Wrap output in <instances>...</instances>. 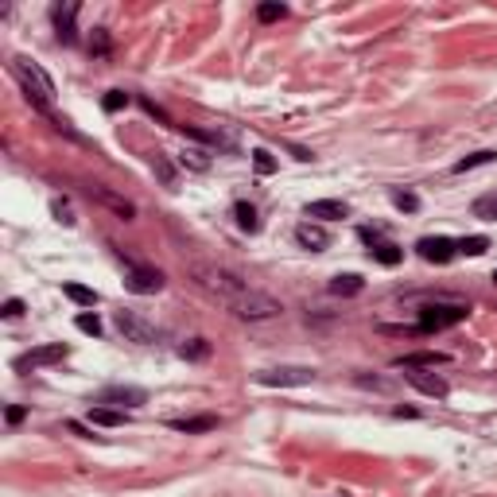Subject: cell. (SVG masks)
<instances>
[{
	"instance_id": "obj_26",
	"label": "cell",
	"mask_w": 497,
	"mask_h": 497,
	"mask_svg": "<svg viewBox=\"0 0 497 497\" xmlns=\"http://www.w3.org/2000/svg\"><path fill=\"white\" fill-rule=\"evenodd\" d=\"M152 171L160 175V183H163V186H175V163H171L163 152H156V156H152Z\"/></svg>"
},
{
	"instance_id": "obj_23",
	"label": "cell",
	"mask_w": 497,
	"mask_h": 497,
	"mask_svg": "<svg viewBox=\"0 0 497 497\" xmlns=\"http://www.w3.org/2000/svg\"><path fill=\"white\" fill-rule=\"evenodd\" d=\"M233 218L245 233H257V229H261V218H257V210L249 203H233Z\"/></svg>"
},
{
	"instance_id": "obj_21",
	"label": "cell",
	"mask_w": 497,
	"mask_h": 497,
	"mask_svg": "<svg viewBox=\"0 0 497 497\" xmlns=\"http://www.w3.org/2000/svg\"><path fill=\"white\" fill-rule=\"evenodd\" d=\"M470 214H474V218H482V222H497V191L478 194L474 206H470Z\"/></svg>"
},
{
	"instance_id": "obj_35",
	"label": "cell",
	"mask_w": 497,
	"mask_h": 497,
	"mask_svg": "<svg viewBox=\"0 0 497 497\" xmlns=\"http://www.w3.org/2000/svg\"><path fill=\"white\" fill-rule=\"evenodd\" d=\"M140 105H144V113H152V117L160 121V125H171V117H168V113H163V109H160V105H156V102H148V97H140Z\"/></svg>"
},
{
	"instance_id": "obj_11",
	"label": "cell",
	"mask_w": 497,
	"mask_h": 497,
	"mask_svg": "<svg viewBox=\"0 0 497 497\" xmlns=\"http://www.w3.org/2000/svg\"><path fill=\"white\" fill-rule=\"evenodd\" d=\"M451 358L439 354V350H420V354H404V358H396V369H435V365H447Z\"/></svg>"
},
{
	"instance_id": "obj_37",
	"label": "cell",
	"mask_w": 497,
	"mask_h": 497,
	"mask_svg": "<svg viewBox=\"0 0 497 497\" xmlns=\"http://www.w3.org/2000/svg\"><path fill=\"white\" fill-rule=\"evenodd\" d=\"M358 385H362V388H377V393H388V388H393L388 381H381V377H365V373L358 377Z\"/></svg>"
},
{
	"instance_id": "obj_5",
	"label": "cell",
	"mask_w": 497,
	"mask_h": 497,
	"mask_svg": "<svg viewBox=\"0 0 497 497\" xmlns=\"http://www.w3.org/2000/svg\"><path fill=\"white\" fill-rule=\"evenodd\" d=\"M93 404H102V408H140V404H148V393L144 388H136V385H105L102 393L93 396Z\"/></svg>"
},
{
	"instance_id": "obj_16",
	"label": "cell",
	"mask_w": 497,
	"mask_h": 497,
	"mask_svg": "<svg viewBox=\"0 0 497 497\" xmlns=\"http://www.w3.org/2000/svg\"><path fill=\"white\" fill-rule=\"evenodd\" d=\"M369 253H373V261L385 264V268H396V264L404 261V249H400V245H393V241H373Z\"/></svg>"
},
{
	"instance_id": "obj_1",
	"label": "cell",
	"mask_w": 497,
	"mask_h": 497,
	"mask_svg": "<svg viewBox=\"0 0 497 497\" xmlns=\"http://www.w3.org/2000/svg\"><path fill=\"white\" fill-rule=\"evenodd\" d=\"M191 276H194V284L210 295V299H218V304L226 307L229 315H237V319L264 322V319H276V315L284 311L268 292L253 287L249 280H241L237 272L222 268V264H194Z\"/></svg>"
},
{
	"instance_id": "obj_33",
	"label": "cell",
	"mask_w": 497,
	"mask_h": 497,
	"mask_svg": "<svg viewBox=\"0 0 497 497\" xmlns=\"http://www.w3.org/2000/svg\"><path fill=\"white\" fill-rule=\"evenodd\" d=\"M74 327L82 330V334H93V338L102 334V319H97V315H78V319H74Z\"/></svg>"
},
{
	"instance_id": "obj_28",
	"label": "cell",
	"mask_w": 497,
	"mask_h": 497,
	"mask_svg": "<svg viewBox=\"0 0 497 497\" xmlns=\"http://www.w3.org/2000/svg\"><path fill=\"white\" fill-rule=\"evenodd\" d=\"M458 245V253H466V257H482L489 249V241L482 233H474V237H463V241H455Z\"/></svg>"
},
{
	"instance_id": "obj_14",
	"label": "cell",
	"mask_w": 497,
	"mask_h": 497,
	"mask_svg": "<svg viewBox=\"0 0 497 497\" xmlns=\"http://www.w3.org/2000/svg\"><path fill=\"white\" fill-rule=\"evenodd\" d=\"M295 241L304 245V249H311V253H322V249L330 245V237H327V229H322V226L304 222V226H295Z\"/></svg>"
},
{
	"instance_id": "obj_27",
	"label": "cell",
	"mask_w": 497,
	"mask_h": 497,
	"mask_svg": "<svg viewBox=\"0 0 497 497\" xmlns=\"http://www.w3.org/2000/svg\"><path fill=\"white\" fill-rule=\"evenodd\" d=\"M493 160H497V152H474V156H466V160L455 163V175H466V171H474V168H486V163H493Z\"/></svg>"
},
{
	"instance_id": "obj_31",
	"label": "cell",
	"mask_w": 497,
	"mask_h": 497,
	"mask_svg": "<svg viewBox=\"0 0 497 497\" xmlns=\"http://www.w3.org/2000/svg\"><path fill=\"white\" fill-rule=\"evenodd\" d=\"M51 214L62 222V226H74V222H78V218H74V206H70L67 198H55V203H51Z\"/></svg>"
},
{
	"instance_id": "obj_36",
	"label": "cell",
	"mask_w": 497,
	"mask_h": 497,
	"mask_svg": "<svg viewBox=\"0 0 497 497\" xmlns=\"http://www.w3.org/2000/svg\"><path fill=\"white\" fill-rule=\"evenodd\" d=\"M0 315H4V319H20V315H24V299H8V304L0 307Z\"/></svg>"
},
{
	"instance_id": "obj_30",
	"label": "cell",
	"mask_w": 497,
	"mask_h": 497,
	"mask_svg": "<svg viewBox=\"0 0 497 497\" xmlns=\"http://www.w3.org/2000/svg\"><path fill=\"white\" fill-rule=\"evenodd\" d=\"M287 16V4H261L257 8V20L261 24H276V20H284Z\"/></svg>"
},
{
	"instance_id": "obj_10",
	"label": "cell",
	"mask_w": 497,
	"mask_h": 497,
	"mask_svg": "<svg viewBox=\"0 0 497 497\" xmlns=\"http://www.w3.org/2000/svg\"><path fill=\"white\" fill-rule=\"evenodd\" d=\"M74 20H78V4H55L51 8V24H55V35H59L62 43H74L78 32H74Z\"/></svg>"
},
{
	"instance_id": "obj_19",
	"label": "cell",
	"mask_w": 497,
	"mask_h": 497,
	"mask_svg": "<svg viewBox=\"0 0 497 497\" xmlns=\"http://www.w3.org/2000/svg\"><path fill=\"white\" fill-rule=\"evenodd\" d=\"M128 416L121 412V408H90V423H97V428H121V423H125Z\"/></svg>"
},
{
	"instance_id": "obj_18",
	"label": "cell",
	"mask_w": 497,
	"mask_h": 497,
	"mask_svg": "<svg viewBox=\"0 0 497 497\" xmlns=\"http://www.w3.org/2000/svg\"><path fill=\"white\" fill-rule=\"evenodd\" d=\"M62 292H67V299H74L78 307H97L102 304V295L93 292V287H86V284H62Z\"/></svg>"
},
{
	"instance_id": "obj_8",
	"label": "cell",
	"mask_w": 497,
	"mask_h": 497,
	"mask_svg": "<svg viewBox=\"0 0 497 497\" xmlns=\"http://www.w3.org/2000/svg\"><path fill=\"white\" fill-rule=\"evenodd\" d=\"M416 253L428 264H451L458 253V245L451 241V237H420V241H416Z\"/></svg>"
},
{
	"instance_id": "obj_38",
	"label": "cell",
	"mask_w": 497,
	"mask_h": 497,
	"mask_svg": "<svg viewBox=\"0 0 497 497\" xmlns=\"http://www.w3.org/2000/svg\"><path fill=\"white\" fill-rule=\"evenodd\" d=\"M24 416H27V408H20V404H12V408H8V412H4V420H8V423H12V428H16V423H20V420H24Z\"/></svg>"
},
{
	"instance_id": "obj_25",
	"label": "cell",
	"mask_w": 497,
	"mask_h": 497,
	"mask_svg": "<svg viewBox=\"0 0 497 497\" xmlns=\"http://www.w3.org/2000/svg\"><path fill=\"white\" fill-rule=\"evenodd\" d=\"M179 358H186V362H203V358H210V342H206V338H191V342L179 346Z\"/></svg>"
},
{
	"instance_id": "obj_22",
	"label": "cell",
	"mask_w": 497,
	"mask_h": 497,
	"mask_svg": "<svg viewBox=\"0 0 497 497\" xmlns=\"http://www.w3.org/2000/svg\"><path fill=\"white\" fill-rule=\"evenodd\" d=\"M179 163H183L186 171H210V152H206V148H183Z\"/></svg>"
},
{
	"instance_id": "obj_15",
	"label": "cell",
	"mask_w": 497,
	"mask_h": 497,
	"mask_svg": "<svg viewBox=\"0 0 497 497\" xmlns=\"http://www.w3.org/2000/svg\"><path fill=\"white\" fill-rule=\"evenodd\" d=\"M186 136L206 140V144H214V148H226V152H233V148H237V136L226 132V128H186Z\"/></svg>"
},
{
	"instance_id": "obj_3",
	"label": "cell",
	"mask_w": 497,
	"mask_h": 497,
	"mask_svg": "<svg viewBox=\"0 0 497 497\" xmlns=\"http://www.w3.org/2000/svg\"><path fill=\"white\" fill-rule=\"evenodd\" d=\"M113 327L125 334V342H136V346H156V342H160V327L148 322L144 315H136V311H117V315H113Z\"/></svg>"
},
{
	"instance_id": "obj_6",
	"label": "cell",
	"mask_w": 497,
	"mask_h": 497,
	"mask_svg": "<svg viewBox=\"0 0 497 497\" xmlns=\"http://www.w3.org/2000/svg\"><path fill=\"white\" fill-rule=\"evenodd\" d=\"M70 354L67 342H51V346H35V350H27V354H20L16 362H12V369L16 373H27V369H43V365H55L62 362V358Z\"/></svg>"
},
{
	"instance_id": "obj_7",
	"label": "cell",
	"mask_w": 497,
	"mask_h": 497,
	"mask_svg": "<svg viewBox=\"0 0 497 497\" xmlns=\"http://www.w3.org/2000/svg\"><path fill=\"white\" fill-rule=\"evenodd\" d=\"M128 272H125V287L132 295H156L163 287V272L160 268H148V264H136V261H125Z\"/></svg>"
},
{
	"instance_id": "obj_2",
	"label": "cell",
	"mask_w": 497,
	"mask_h": 497,
	"mask_svg": "<svg viewBox=\"0 0 497 497\" xmlns=\"http://www.w3.org/2000/svg\"><path fill=\"white\" fill-rule=\"evenodd\" d=\"M470 315L466 304H428L420 307V334H435V330H447V327H458V322Z\"/></svg>"
},
{
	"instance_id": "obj_32",
	"label": "cell",
	"mask_w": 497,
	"mask_h": 497,
	"mask_svg": "<svg viewBox=\"0 0 497 497\" xmlns=\"http://www.w3.org/2000/svg\"><path fill=\"white\" fill-rule=\"evenodd\" d=\"M102 105H105V113H121V109L128 105V93H125V90H109Z\"/></svg>"
},
{
	"instance_id": "obj_17",
	"label": "cell",
	"mask_w": 497,
	"mask_h": 497,
	"mask_svg": "<svg viewBox=\"0 0 497 497\" xmlns=\"http://www.w3.org/2000/svg\"><path fill=\"white\" fill-rule=\"evenodd\" d=\"M175 431H186V435H198V431H214L218 428V416H186V420H171Z\"/></svg>"
},
{
	"instance_id": "obj_9",
	"label": "cell",
	"mask_w": 497,
	"mask_h": 497,
	"mask_svg": "<svg viewBox=\"0 0 497 497\" xmlns=\"http://www.w3.org/2000/svg\"><path fill=\"white\" fill-rule=\"evenodd\" d=\"M404 381L412 388H420L423 396H435V400H443L447 393H451V385H447L439 373H423V369H404Z\"/></svg>"
},
{
	"instance_id": "obj_12",
	"label": "cell",
	"mask_w": 497,
	"mask_h": 497,
	"mask_svg": "<svg viewBox=\"0 0 497 497\" xmlns=\"http://www.w3.org/2000/svg\"><path fill=\"white\" fill-rule=\"evenodd\" d=\"M307 218H322V222H338L350 214V206L342 203V198H319V203H307Z\"/></svg>"
},
{
	"instance_id": "obj_20",
	"label": "cell",
	"mask_w": 497,
	"mask_h": 497,
	"mask_svg": "<svg viewBox=\"0 0 497 497\" xmlns=\"http://www.w3.org/2000/svg\"><path fill=\"white\" fill-rule=\"evenodd\" d=\"M365 287V280L358 272H346V276H334L330 280V295H358Z\"/></svg>"
},
{
	"instance_id": "obj_24",
	"label": "cell",
	"mask_w": 497,
	"mask_h": 497,
	"mask_svg": "<svg viewBox=\"0 0 497 497\" xmlns=\"http://www.w3.org/2000/svg\"><path fill=\"white\" fill-rule=\"evenodd\" d=\"M90 55H93V59H109V55H113V39H109V32H105V27H93Z\"/></svg>"
},
{
	"instance_id": "obj_4",
	"label": "cell",
	"mask_w": 497,
	"mask_h": 497,
	"mask_svg": "<svg viewBox=\"0 0 497 497\" xmlns=\"http://www.w3.org/2000/svg\"><path fill=\"white\" fill-rule=\"evenodd\" d=\"M257 381L268 388H299V385H311L315 369L311 365H276V369H261Z\"/></svg>"
},
{
	"instance_id": "obj_34",
	"label": "cell",
	"mask_w": 497,
	"mask_h": 497,
	"mask_svg": "<svg viewBox=\"0 0 497 497\" xmlns=\"http://www.w3.org/2000/svg\"><path fill=\"white\" fill-rule=\"evenodd\" d=\"M253 168L261 171V175H272V171H276V160H272V152L257 148V152H253Z\"/></svg>"
},
{
	"instance_id": "obj_29",
	"label": "cell",
	"mask_w": 497,
	"mask_h": 497,
	"mask_svg": "<svg viewBox=\"0 0 497 497\" xmlns=\"http://www.w3.org/2000/svg\"><path fill=\"white\" fill-rule=\"evenodd\" d=\"M388 198H393L396 210H404V214H416V210H420V198H416L412 191H393Z\"/></svg>"
},
{
	"instance_id": "obj_39",
	"label": "cell",
	"mask_w": 497,
	"mask_h": 497,
	"mask_svg": "<svg viewBox=\"0 0 497 497\" xmlns=\"http://www.w3.org/2000/svg\"><path fill=\"white\" fill-rule=\"evenodd\" d=\"M493 284H497V272H493Z\"/></svg>"
},
{
	"instance_id": "obj_13",
	"label": "cell",
	"mask_w": 497,
	"mask_h": 497,
	"mask_svg": "<svg viewBox=\"0 0 497 497\" xmlns=\"http://www.w3.org/2000/svg\"><path fill=\"white\" fill-rule=\"evenodd\" d=\"M90 194H93V198H97L102 206H109L113 214H121L125 222H128V218H136V206L128 203V198H121V194H113L109 186H90Z\"/></svg>"
}]
</instances>
